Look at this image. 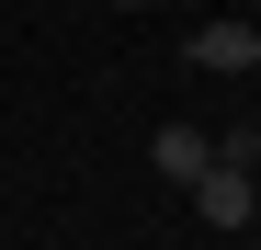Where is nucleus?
Segmentation results:
<instances>
[{"label":"nucleus","mask_w":261,"mask_h":250,"mask_svg":"<svg viewBox=\"0 0 261 250\" xmlns=\"http://www.w3.org/2000/svg\"><path fill=\"white\" fill-rule=\"evenodd\" d=\"M193 68H216V80H250L261 68V23H239V12H216V23H193V46H182Z\"/></svg>","instance_id":"nucleus-2"},{"label":"nucleus","mask_w":261,"mask_h":250,"mask_svg":"<svg viewBox=\"0 0 261 250\" xmlns=\"http://www.w3.org/2000/svg\"><path fill=\"white\" fill-rule=\"evenodd\" d=\"M148 159H159L170 182H193V171H204L216 148H204V125H159V137H148Z\"/></svg>","instance_id":"nucleus-3"},{"label":"nucleus","mask_w":261,"mask_h":250,"mask_svg":"<svg viewBox=\"0 0 261 250\" xmlns=\"http://www.w3.org/2000/svg\"><path fill=\"white\" fill-rule=\"evenodd\" d=\"M182 193L204 205V228H227V239H239V228L261 216V193H250V171H239V159H204V171H193Z\"/></svg>","instance_id":"nucleus-1"},{"label":"nucleus","mask_w":261,"mask_h":250,"mask_svg":"<svg viewBox=\"0 0 261 250\" xmlns=\"http://www.w3.org/2000/svg\"><path fill=\"white\" fill-rule=\"evenodd\" d=\"M114 12H148V0H114Z\"/></svg>","instance_id":"nucleus-4"}]
</instances>
